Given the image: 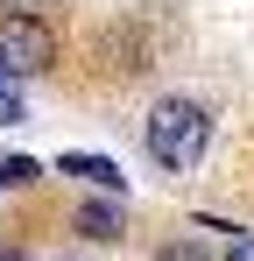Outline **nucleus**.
I'll return each instance as SVG.
<instances>
[{
	"instance_id": "nucleus-1",
	"label": "nucleus",
	"mask_w": 254,
	"mask_h": 261,
	"mask_svg": "<svg viewBox=\"0 0 254 261\" xmlns=\"http://www.w3.org/2000/svg\"><path fill=\"white\" fill-rule=\"evenodd\" d=\"M141 148H148V163L169 176L198 170L212 148V113L198 99H184V92H163L156 106H148V120H141Z\"/></svg>"
},
{
	"instance_id": "nucleus-2",
	"label": "nucleus",
	"mask_w": 254,
	"mask_h": 261,
	"mask_svg": "<svg viewBox=\"0 0 254 261\" xmlns=\"http://www.w3.org/2000/svg\"><path fill=\"white\" fill-rule=\"evenodd\" d=\"M49 64H57L49 21H42V14H7V21H0V78L21 85V78H42Z\"/></svg>"
},
{
	"instance_id": "nucleus-3",
	"label": "nucleus",
	"mask_w": 254,
	"mask_h": 261,
	"mask_svg": "<svg viewBox=\"0 0 254 261\" xmlns=\"http://www.w3.org/2000/svg\"><path fill=\"white\" fill-rule=\"evenodd\" d=\"M57 176H78L99 198H127V170L113 155H92V148H64V155H57Z\"/></svg>"
},
{
	"instance_id": "nucleus-4",
	"label": "nucleus",
	"mask_w": 254,
	"mask_h": 261,
	"mask_svg": "<svg viewBox=\"0 0 254 261\" xmlns=\"http://www.w3.org/2000/svg\"><path fill=\"white\" fill-rule=\"evenodd\" d=\"M71 226H78L85 240H120V205L113 198H85L78 212H71Z\"/></svg>"
},
{
	"instance_id": "nucleus-5",
	"label": "nucleus",
	"mask_w": 254,
	"mask_h": 261,
	"mask_svg": "<svg viewBox=\"0 0 254 261\" xmlns=\"http://www.w3.org/2000/svg\"><path fill=\"white\" fill-rule=\"evenodd\" d=\"M29 184H42L36 155H0V191H29Z\"/></svg>"
},
{
	"instance_id": "nucleus-6",
	"label": "nucleus",
	"mask_w": 254,
	"mask_h": 261,
	"mask_svg": "<svg viewBox=\"0 0 254 261\" xmlns=\"http://www.w3.org/2000/svg\"><path fill=\"white\" fill-rule=\"evenodd\" d=\"M156 261H212V254H205V247H198V240H169V247H163V254H156Z\"/></svg>"
},
{
	"instance_id": "nucleus-7",
	"label": "nucleus",
	"mask_w": 254,
	"mask_h": 261,
	"mask_svg": "<svg viewBox=\"0 0 254 261\" xmlns=\"http://www.w3.org/2000/svg\"><path fill=\"white\" fill-rule=\"evenodd\" d=\"M0 120H21V85L0 78Z\"/></svg>"
},
{
	"instance_id": "nucleus-8",
	"label": "nucleus",
	"mask_w": 254,
	"mask_h": 261,
	"mask_svg": "<svg viewBox=\"0 0 254 261\" xmlns=\"http://www.w3.org/2000/svg\"><path fill=\"white\" fill-rule=\"evenodd\" d=\"M226 261H254V233H233V247H226Z\"/></svg>"
},
{
	"instance_id": "nucleus-9",
	"label": "nucleus",
	"mask_w": 254,
	"mask_h": 261,
	"mask_svg": "<svg viewBox=\"0 0 254 261\" xmlns=\"http://www.w3.org/2000/svg\"><path fill=\"white\" fill-rule=\"evenodd\" d=\"M0 261H29V254H21V247H0Z\"/></svg>"
}]
</instances>
